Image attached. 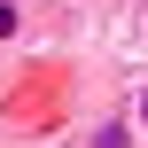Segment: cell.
<instances>
[{"instance_id":"1","label":"cell","mask_w":148,"mask_h":148,"mask_svg":"<svg viewBox=\"0 0 148 148\" xmlns=\"http://www.w3.org/2000/svg\"><path fill=\"white\" fill-rule=\"evenodd\" d=\"M86 148H133V125H101V133H94Z\"/></svg>"},{"instance_id":"2","label":"cell","mask_w":148,"mask_h":148,"mask_svg":"<svg viewBox=\"0 0 148 148\" xmlns=\"http://www.w3.org/2000/svg\"><path fill=\"white\" fill-rule=\"evenodd\" d=\"M23 31V0H0V39H16Z\"/></svg>"}]
</instances>
